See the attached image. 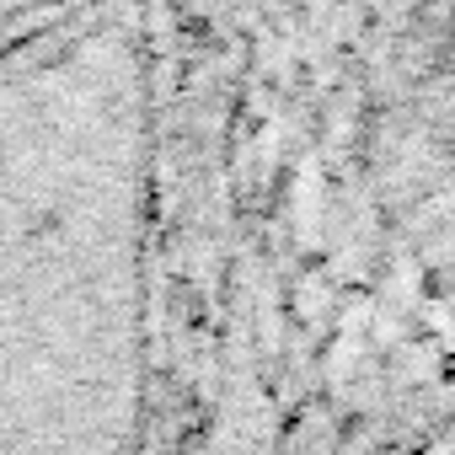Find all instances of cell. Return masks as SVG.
I'll return each instance as SVG.
<instances>
[{"label": "cell", "mask_w": 455, "mask_h": 455, "mask_svg": "<svg viewBox=\"0 0 455 455\" xmlns=\"http://www.w3.org/2000/svg\"><path fill=\"white\" fill-rule=\"evenodd\" d=\"M156 81L92 12L0 65V455H134L150 407Z\"/></svg>", "instance_id": "6da1fadb"}, {"label": "cell", "mask_w": 455, "mask_h": 455, "mask_svg": "<svg viewBox=\"0 0 455 455\" xmlns=\"http://www.w3.org/2000/svg\"><path fill=\"white\" fill-rule=\"evenodd\" d=\"M428 455H455V434H444V439H439V444H434Z\"/></svg>", "instance_id": "7a4b0ae2"}]
</instances>
